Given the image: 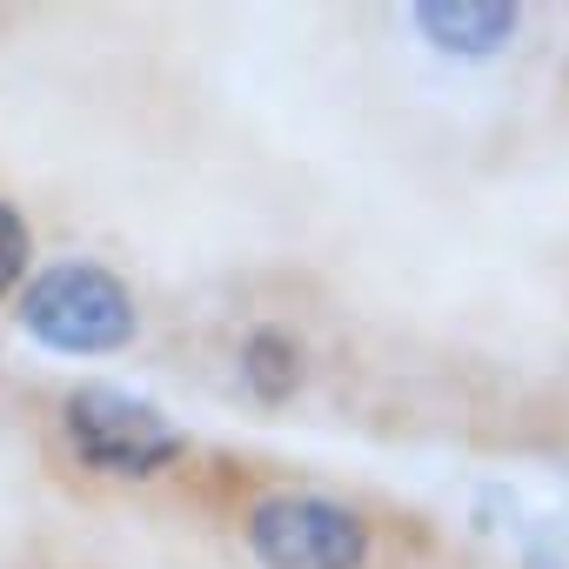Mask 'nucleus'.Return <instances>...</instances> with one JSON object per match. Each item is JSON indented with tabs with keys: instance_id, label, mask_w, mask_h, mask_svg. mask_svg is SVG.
<instances>
[{
	"instance_id": "obj_4",
	"label": "nucleus",
	"mask_w": 569,
	"mask_h": 569,
	"mask_svg": "<svg viewBox=\"0 0 569 569\" xmlns=\"http://www.w3.org/2000/svg\"><path fill=\"white\" fill-rule=\"evenodd\" d=\"M516 8L509 0H422L416 8V28L442 48V54H469V61H482V54H496L509 34H516Z\"/></svg>"
},
{
	"instance_id": "obj_6",
	"label": "nucleus",
	"mask_w": 569,
	"mask_h": 569,
	"mask_svg": "<svg viewBox=\"0 0 569 569\" xmlns=\"http://www.w3.org/2000/svg\"><path fill=\"white\" fill-rule=\"evenodd\" d=\"M28 254H34V241H28V221L0 201V296L14 289V281L28 274Z\"/></svg>"
},
{
	"instance_id": "obj_5",
	"label": "nucleus",
	"mask_w": 569,
	"mask_h": 569,
	"mask_svg": "<svg viewBox=\"0 0 569 569\" xmlns=\"http://www.w3.org/2000/svg\"><path fill=\"white\" fill-rule=\"evenodd\" d=\"M241 382L261 396V402H281L296 382H302V349L281 336V329H254L241 342Z\"/></svg>"
},
{
	"instance_id": "obj_2",
	"label": "nucleus",
	"mask_w": 569,
	"mask_h": 569,
	"mask_svg": "<svg viewBox=\"0 0 569 569\" xmlns=\"http://www.w3.org/2000/svg\"><path fill=\"white\" fill-rule=\"evenodd\" d=\"M68 442L88 469L101 476H154L181 456V429L148 402V396H128V389H108V382H88L68 396Z\"/></svg>"
},
{
	"instance_id": "obj_1",
	"label": "nucleus",
	"mask_w": 569,
	"mask_h": 569,
	"mask_svg": "<svg viewBox=\"0 0 569 569\" xmlns=\"http://www.w3.org/2000/svg\"><path fill=\"white\" fill-rule=\"evenodd\" d=\"M21 329L61 356H114L134 342V296L94 261H54L21 289Z\"/></svg>"
},
{
	"instance_id": "obj_3",
	"label": "nucleus",
	"mask_w": 569,
	"mask_h": 569,
	"mask_svg": "<svg viewBox=\"0 0 569 569\" xmlns=\"http://www.w3.org/2000/svg\"><path fill=\"white\" fill-rule=\"evenodd\" d=\"M248 549L261 569H362L369 529L356 509L309 496V489H281L248 509Z\"/></svg>"
}]
</instances>
